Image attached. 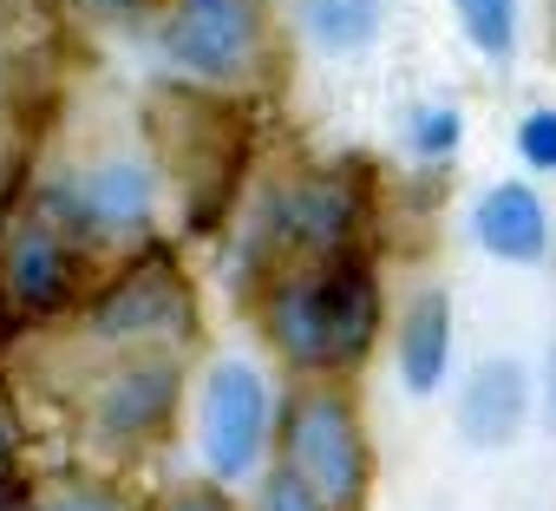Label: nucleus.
<instances>
[{
	"label": "nucleus",
	"mask_w": 556,
	"mask_h": 511,
	"mask_svg": "<svg viewBox=\"0 0 556 511\" xmlns=\"http://www.w3.org/2000/svg\"><path fill=\"white\" fill-rule=\"evenodd\" d=\"M170 511H229V504H223L216 491H190V498H177Z\"/></svg>",
	"instance_id": "nucleus-20"
},
{
	"label": "nucleus",
	"mask_w": 556,
	"mask_h": 511,
	"mask_svg": "<svg viewBox=\"0 0 556 511\" xmlns=\"http://www.w3.org/2000/svg\"><path fill=\"white\" fill-rule=\"evenodd\" d=\"M268 223L295 249H341L348 229L361 223V177L354 171H321V177L282 184L268 197Z\"/></svg>",
	"instance_id": "nucleus-6"
},
{
	"label": "nucleus",
	"mask_w": 556,
	"mask_h": 511,
	"mask_svg": "<svg viewBox=\"0 0 556 511\" xmlns=\"http://www.w3.org/2000/svg\"><path fill=\"white\" fill-rule=\"evenodd\" d=\"M445 354H452L445 296H419V309H413L406 328H400V381H406L413 394H432L439 374H445Z\"/></svg>",
	"instance_id": "nucleus-13"
},
{
	"label": "nucleus",
	"mask_w": 556,
	"mask_h": 511,
	"mask_svg": "<svg viewBox=\"0 0 556 511\" xmlns=\"http://www.w3.org/2000/svg\"><path fill=\"white\" fill-rule=\"evenodd\" d=\"M262 381L249 361H223L203 387V452L223 478H242L262 452Z\"/></svg>",
	"instance_id": "nucleus-5"
},
{
	"label": "nucleus",
	"mask_w": 556,
	"mask_h": 511,
	"mask_svg": "<svg viewBox=\"0 0 556 511\" xmlns=\"http://www.w3.org/2000/svg\"><path fill=\"white\" fill-rule=\"evenodd\" d=\"M151 132L164 145V164L177 171V184L190 197V216L210 223L242 171V119L210 92H170V99H157Z\"/></svg>",
	"instance_id": "nucleus-2"
},
{
	"label": "nucleus",
	"mask_w": 556,
	"mask_h": 511,
	"mask_svg": "<svg viewBox=\"0 0 556 511\" xmlns=\"http://www.w3.org/2000/svg\"><path fill=\"white\" fill-rule=\"evenodd\" d=\"M86 14H125V8H138V0H79Z\"/></svg>",
	"instance_id": "nucleus-21"
},
{
	"label": "nucleus",
	"mask_w": 556,
	"mask_h": 511,
	"mask_svg": "<svg viewBox=\"0 0 556 511\" xmlns=\"http://www.w3.org/2000/svg\"><path fill=\"white\" fill-rule=\"evenodd\" d=\"M184 315H190V309H184V283H177V270H170V256H144L125 283H112V289L99 296L92 328H99L105 341H125V335L184 328Z\"/></svg>",
	"instance_id": "nucleus-7"
},
{
	"label": "nucleus",
	"mask_w": 556,
	"mask_h": 511,
	"mask_svg": "<svg viewBox=\"0 0 556 511\" xmlns=\"http://www.w3.org/2000/svg\"><path fill=\"white\" fill-rule=\"evenodd\" d=\"M8 328H14V302H8V283H0V341H8Z\"/></svg>",
	"instance_id": "nucleus-23"
},
{
	"label": "nucleus",
	"mask_w": 556,
	"mask_h": 511,
	"mask_svg": "<svg viewBox=\"0 0 556 511\" xmlns=\"http://www.w3.org/2000/svg\"><path fill=\"white\" fill-rule=\"evenodd\" d=\"M517 145H523V158L536 171H556V112H530L523 132H517Z\"/></svg>",
	"instance_id": "nucleus-16"
},
{
	"label": "nucleus",
	"mask_w": 556,
	"mask_h": 511,
	"mask_svg": "<svg viewBox=\"0 0 556 511\" xmlns=\"http://www.w3.org/2000/svg\"><path fill=\"white\" fill-rule=\"evenodd\" d=\"M53 511H118V504H105V498H66V504H53Z\"/></svg>",
	"instance_id": "nucleus-22"
},
{
	"label": "nucleus",
	"mask_w": 556,
	"mask_h": 511,
	"mask_svg": "<svg viewBox=\"0 0 556 511\" xmlns=\"http://www.w3.org/2000/svg\"><path fill=\"white\" fill-rule=\"evenodd\" d=\"M164 53L190 79H236L255 53V8L249 0H177L164 14Z\"/></svg>",
	"instance_id": "nucleus-4"
},
{
	"label": "nucleus",
	"mask_w": 556,
	"mask_h": 511,
	"mask_svg": "<svg viewBox=\"0 0 556 511\" xmlns=\"http://www.w3.org/2000/svg\"><path fill=\"white\" fill-rule=\"evenodd\" d=\"M262 511H321V504H315V491H308L295 472H282V478H268V491H262Z\"/></svg>",
	"instance_id": "nucleus-17"
},
{
	"label": "nucleus",
	"mask_w": 556,
	"mask_h": 511,
	"mask_svg": "<svg viewBox=\"0 0 556 511\" xmlns=\"http://www.w3.org/2000/svg\"><path fill=\"white\" fill-rule=\"evenodd\" d=\"M523 420V367L517 361H484L471 381H465V400H458V433L471 446H504Z\"/></svg>",
	"instance_id": "nucleus-11"
},
{
	"label": "nucleus",
	"mask_w": 556,
	"mask_h": 511,
	"mask_svg": "<svg viewBox=\"0 0 556 511\" xmlns=\"http://www.w3.org/2000/svg\"><path fill=\"white\" fill-rule=\"evenodd\" d=\"M289 472L321 511H354L367 491V446L341 394H302L289 407Z\"/></svg>",
	"instance_id": "nucleus-3"
},
{
	"label": "nucleus",
	"mask_w": 556,
	"mask_h": 511,
	"mask_svg": "<svg viewBox=\"0 0 556 511\" xmlns=\"http://www.w3.org/2000/svg\"><path fill=\"white\" fill-rule=\"evenodd\" d=\"M14 446H21V426H14L8 400H0V478H8V465H14Z\"/></svg>",
	"instance_id": "nucleus-19"
},
{
	"label": "nucleus",
	"mask_w": 556,
	"mask_h": 511,
	"mask_svg": "<svg viewBox=\"0 0 556 511\" xmlns=\"http://www.w3.org/2000/svg\"><path fill=\"white\" fill-rule=\"evenodd\" d=\"M458 21H465V34L478 40V53H510V27H517V8L510 0H458Z\"/></svg>",
	"instance_id": "nucleus-15"
},
{
	"label": "nucleus",
	"mask_w": 556,
	"mask_h": 511,
	"mask_svg": "<svg viewBox=\"0 0 556 511\" xmlns=\"http://www.w3.org/2000/svg\"><path fill=\"white\" fill-rule=\"evenodd\" d=\"M471 223H478V242H484L491 256H510V263H536L543 242H549L543 203H536V190H523V184H497V190H484Z\"/></svg>",
	"instance_id": "nucleus-12"
},
{
	"label": "nucleus",
	"mask_w": 556,
	"mask_h": 511,
	"mask_svg": "<svg viewBox=\"0 0 556 511\" xmlns=\"http://www.w3.org/2000/svg\"><path fill=\"white\" fill-rule=\"evenodd\" d=\"M53 210H73L79 223H92V229H138L144 216H151V184H144V171L138 164H99V171H86L73 190H53Z\"/></svg>",
	"instance_id": "nucleus-9"
},
{
	"label": "nucleus",
	"mask_w": 556,
	"mask_h": 511,
	"mask_svg": "<svg viewBox=\"0 0 556 511\" xmlns=\"http://www.w3.org/2000/svg\"><path fill=\"white\" fill-rule=\"evenodd\" d=\"M0 511H27V498H21V491L8 485V491H0Z\"/></svg>",
	"instance_id": "nucleus-24"
},
{
	"label": "nucleus",
	"mask_w": 556,
	"mask_h": 511,
	"mask_svg": "<svg viewBox=\"0 0 556 511\" xmlns=\"http://www.w3.org/2000/svg\"><path fill=\"white\" fill-rule=\"evenodd\" d=\"M170 400H177V367H170V361H151V367L138 361V367H125V374L99 394V426H105L112 439H138V433L164 426Z\"/></svg>",
	"instance_id": "nucleus-10"
},
{
	"label": "nucleus",
	"mask_w": 556,
	"mask_h": 511,
	"mask_svg": "<svg viewBox=\"0 0 556 511\" xmlns=\"http://www.w3.org/2000/svg\"><path fill=\"white\" fill-rule=\"evenodd\" d=\"M0 283H8V302L27 315H53L73 296V256L53 236L47 216H27L8 229V263H0Z\"/></svg>",
	"instance_id": "nucleus-8"
},
{
	"label": "nucleus",
	"mask_w": 556,
	"mask_h": 511,
	"mask_svg": "<svg viewBox=\"0 0 556 511\" xmlns=\"http://www.w3.org/2000/svg\"><path fill=\"white\" fill-rule=\"evenodd\" d=\"M380 328V289L367 263L334 256L315 276H289L268 296V341L302 367H348Z\"/></svg>",
	"instance_id": "nucleus-1"
},
{
	"label": "nucleus",
	"mask_w": 556,
	"mask_h": 511,
	"mask_svg": "<svg viewBox=\"0 0 556 511\" xmlns=\"http://www.w3.org/2000/svg\"><path fill=\"white\" fill-rule=\"evenodd\" d=\"M452 145H458V112H426V119H419V151L439 158V151H452Z\"/></svg>",
	"instance_id": "nucleus-18"
},
{
	"label": "nucleus",
	"mask_w": 556,
	"mask_h": 511,
	"mask_svg": "<svg viewBox=\"0 0 556 511\" xmlns=\"http://www.w3.org/2000/svg\"><path fill=\"white\" fill-rule=\"evenodd\" d=\"M295 14L321 53H354L380 27V0H295Z\"/></svg>",
	"instance_id": "nucleus-14"
}]
</instances>
